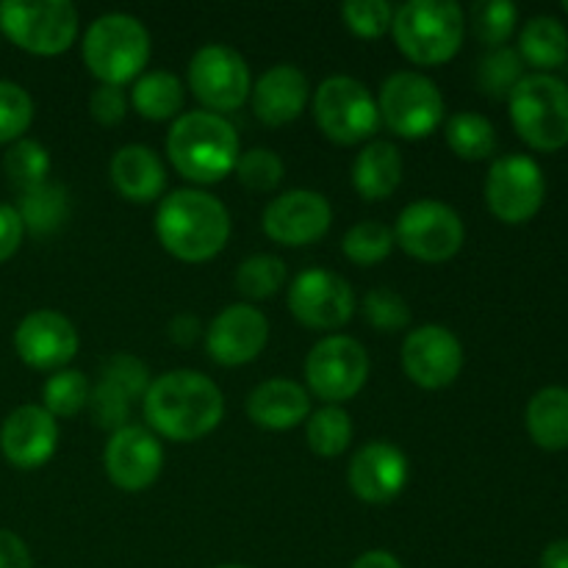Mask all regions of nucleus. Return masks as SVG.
<instances>
[{"mask_svg":"<svg viewBox=\"0 0 568 568\" xmlns=\"http://www.w3.org/2000/svg\"><path fill=\"white\" fill-rule=\"evenodd\" d=\"M222 416H225V397L203 372H166L150 381L144 394V419L150 430L170 442H197L216 430Z\"/></svg>","mask_w":568,"mask_h":568,"instance_id":"1","label":"nucleus"},{"mask_svg":"<svg viewBox=\"0 0 568 568\" xmlns=\"http://www.w3.org/2000/svg\"><path fill=\"white\" fill-rule=\"evenodd\" d=\"M155 236L178 261L203 264L225 250L231 239V214L214 194L175 189L155 211Z\"/></svg>","mask_w":568,"mask_h":568,"instance_id":"2","label":"nucleus"},{"mask_svg":"<svg viewBox=\"0 0 568 568\" xmlns=\"http://www.w3.org/2000/svg\"><path fill=\"white\" fill-rule=\"evenodd\" d=\"M166 155L186 181L220 183L236 170L242 153L231 120L214 111H189L172 122Z\"/></svg>","mask_w":568,"mask_h":568,"instance_id":"3","label":"nucleus"},{"mask_svg":"<svg viewBox=\"0 0 568 568\" xmlns=\"http://www.w3.org/2000/svg\"><path fill=\"white\" fill-rule=\"evenodd\" d=\"M394 42L422 67L447 64L464 44L466 17L453 0H408L394 11Z\"/></svg>","mask_w":568,"mask_h":568,"instance_id":"4","label":"nucleus"},{"mask_svg":"<svg viewBox=\"0 0 568 568\" xmlns=\"http://www.w3.org/2000/svg\"><path fill=\"white\" fill-rule=\"evenodd\" d=\"M83 61L100 83L122 87L150 61V33L136 17L111 11L98 17L83 33Z\"/></svg>","mask_w":568,"mask_h":568,"instance_id":"5","label":"nucleus"},{"mask_svg":"<svg viewBox=\"0 0 568 568\" xmlns=\"http://www.w3.org/2000/svg\"><path fill=\"white\" fill-rule=\"evenodd\" d=\"M510 122L516 133L541 153L568 144V83L549 72H532L508 94Z\"/></svg>","mask_w":568,"mask_h":568,"instance_id":"6","label":"nucleus"},{"mask_svg":"<svg viewBox=\"0 0 568 568\" xmlns=\"http://www.w3.org/2000/svg\"><path fill=\"white\" fill-rule=\"evenodd\" d=\"M0 31L33 55H59L78 39V11L70 0H6Z\"/></svg>","mask_w":568,"mask_h":568,"instance_id":"7","label":"nucleus"},{"mask_svg":"<svg viewBox=\"0 0 568 568\" xmlns=\"http://www.w3.org/2000/svg\"><path fill=\"white\" fill-rule=\"evenodd\" d=\"M314 116L320 131L336 144H358L375 136L381 111L369 89L349 75H333L314 94Z\"/></svg>","mask_w":568,"mask_h":568,"instance_id":"8","label":"nucleus"},{"mask_svg":"<svg viewBox=\"0 0 568 568\" xmlns=\"http://www.w3.org/2000/svg\"><path fill=\"white\" fill-rule=\"evenodd\" d=\"M466 227L458 211L442 200H416L405 205L394 225V242L416 261L444 264L464 247Z\"/></svg>","mask_w":568,"mask_h":568,"instance_id":"9","label":"nucleus"},{"mask_svg":"<svg viewBox=\"0 0 568 568\" xmlns=\"http://www.w3.org/2000/svg\"><path fill=\"white\" fill-rule=\"evenodd\" d=\"M381 120L403 139H425L442 125L444 98L422 72H394L383 81L377 98Z\"/></svg>","mask_w":568,"mask_h":568,"instance_id":"10","label":"nucleus"},{"mask_svg":"<svg viewBox=\"0 0 568 568\" xmlns=\"http://www.w3.org/2000/svg\"><path fill=\"white\" fill-rule=\"evenodd\" d=\"M369 377V355L349 336H325L305 358V383L325 405H342L364 388Z\"/></svg>","mask_w":568,"mask_h":568,"instance_id":"11","label":"nucleus"},{"mask_svg":"<svg viewBox=\"0 0 568 568\" xmlns=\"http://www.w3.org/2000/svg\"><path fill=\"white\" fill-rule=\"evenodd\" d=\"M547 181L530 155L510 153L491 164L486 178V203L505 225H521L541 211Z\"/></svg>","mask_w":568,"mask_h":568,"instance_id":"12","label":"nucleus"},{"mask_svg":"<svg viewBox=\"0 0 568 568\" xmlns=\"http://www.w3.org/2000/svg\"><path fill=\"white\" fill-rule=\"evenodd\" d=\"M189 87L194 98L214 114L236 111L250 98V67L227 44H205L189 61Z\"/></svg>","mask_w":568,"mask_h":568,"instance_id":"13","label":"nucleus"},{"mask_svg":"<svg viewBox=\"0 0 568 568\" xmlns=\"http://www.w3.org/2000/svg\"><path fill=\"white\" fill-rule=\"evenodd\" d=\"M288 311L314 331H338L355 314L353 286L327 270H305L288 288Z\"/></svg>","mask_w":568,"mask_h":568,"instance_id":"14","label":"nucleus"},{"mask_svg":"<svg viewBox=\"0 0 568 568\" xmlns=\"http://www.w3.org/2000/svg\"><path fill=\"white\" fill-rule=\"evenodd\" d=\"M264 233L283 247H305L331 231L333 209L325 194L311 189H292L264 209Z\"/></svg>","mask_w":568,"mask_h":568,"instance_id":"15","label":"nucleus"},{"mask_svg":"<svg viewBox=\"0 0 568 568\" xmlns=\"http://www.w3.org/2000/svg\"><path fill=\"white\" fill-rule=\"evenodd\" d=\"M103 466L109 480L120 491L139 494L159 480L161 466H164V449L148 427L125 425L122 430L111 433L103 453Z\"/></svg>","mask_w":568,"mask_h":568,"instance_id":"16","label":"nucleus"},{"mask_svg":"<svg viewBox=\"0 0 568 568\" xmlns=\"http://www.w3.org/2000/svg\"><path fill=\"white\" fill-rule=\"evenodd\" d=\"M403 369L416 386L444 388L464 369V347L449 327L422 325L405 338Z\"/></svg>","mask_w":568,"mask_h":568,"instance_id":"17","label":"nucleus"},{"mask_svg":"<svg viewBox=\"0 0 568 568\" xmlns=\"http://www.w3.org/2000/svg\"><path fill=\"white\" fill-rule=\"evenodd\" d=\"M410 477L408 458L392 442H369L353 455L347 483L358 499L369 505H386L405 491Z\"/></svg>","mask_w":568,"mask_h":568,"instance_id":"18","label":"nucleus"},{"mask_svg":"<svg viewBox=\"0 0 568 568\" xmlns=\"http://www.w3.org/2000/svg\"><path fill=\"white\" fill-rule=\"evenodd\" d=\"M270 338V322L255 305L233 303L214 316L205 347L222 366H244L261 355Z\"/></svg>","mask_w":568,"mask_h":568,"instance_id":"19","label":"nucleus"},{"mask_svg":"<svg viewBox=\"0 0 568 568\" xmlns=\"http://www.w3.org/2000/svg\"><path fill=\"white\" fill-rule=\"evenodd\" d=\"M78 331L59 311H33L17 325L14 347L33 369H64L78 355Z\"/></svg>","mask_w":568,"mask_h":568,"instance_id":"20","label":"nucleus"},{"mask_svg":"<svg viewBox=\"0 0 568 568\" xmlns=\"http://www.w3.org/2000/svg\"><path fill=\"white\" fill-rule=\"evenodd\" d=\"M59 447V425L39 405H20L0 427V449L14 469L31 471L48 464Z\"/></svg>","mask_w":568,"mask_h":568,"instance_id":"21","label":"nucleus"},{"mask_svg":"<svg viewBox=\"0 0 568 568\" xmlns=\"http://www.w3.org/2000/svg\"><path fill=\"white\" fill-rule=\"evenodd\" d=\"M308 78L294 64H275L255 81L250 89L253 111L264 125H286L305 111L308 103Z\"/></svg>","mask_w":568,"mask_h":568,"instance_id":"22","label":"nucleus"},{"mask_svg":"<svg viewBox=\"0 0 568 568\" xmlns=\"http://www.w3.org/2000/svg\"><path fill=\"white\" fill-rule=\"evenodd\" d=\"M308 414V392L300 383L286 381V377L264 381L247 397V416L253 419V425L264 427V430H292V427L303 425Z\"/></svg>","mask_w":568,"mask_h":568,"instance_id":"23","label":"nucleus"},{"mask_svg":"<svg viewBox=\"0 0 568 568\" xmlns=\"http://www.w3.org/2000/svg\"><path fill=\"white\" fill-rule=\"evenodd\" d=\"M111 181L131 203H153L166 189V170L159 153L144 144H125L111 159Z\"/></svg>","mask_w":568,"mask_h":568,"instance_id":"24","label":"nucleus"},{"mask_svg":"<svg viewBox=\"0 0 568 568\" xmlns=\"http://www.w3.org/2000/svg\"><path fill=\"white\" fill-rule=\"evenodd\" d=\"M403 181V153L394 142L375 139L353 161V186L364 200H386Z\"/></svg>","mask_w":568,"mask_h":568,"instance_id":"25","label":"nucleus"},{"mask_svg":"<svg viewBox=\"0 0 568 568\" xmlns=\"http://www.w3.org/2000/svg\"><path fill=\"white\" fill-rule=\"evenodd\" d=\"M527 433L547 453L568 449V388L547 386L527 405Z\"/></svg>","mask_w":568,"mask_h":568,"instance_id":"26","label":"nucleus"},{"mask_svg":"<svg viewBox=\"0 0 568 568\" xmlns=\"http://www.w3.org/2000/svg\"><path fill=\"white\" fill-rule=\"evenodd\" d=\"M519 55L527 64L541 72L566 64L568 59V31L558 17L538 14L525 22L519 33Z\"/></svg>","mask_w":568,"mask_h":568,"instance_id":"27","label":"nucleus"},{"mask_svg":"<svg viewBox=\"0 0 568 568\" xmlns=\"http://www.w3.org/2000/svg\"><path fill=\"white\" fill-rule=\"evenodd\" d=\"M131 103L144 120H172V116H181L183 109V83L181 78L172 75V72L153 70L144 72L136 81L131 92Z\"/></svg>","mask_w":568,"mask_h":568,"instance_id":"28","label":"nucleus"},{"mask_svg":"<svg viewBox=\"0 0 568 568\" xmlns=\"http://www.w3.org/2000/svg\"><path fill=\"white\" fill-rule=\"evenodd\" d=\"M17 214H20L22 225H26L31 233H37V236L55 233L67 222V214H70L67 189L50 181L28 189V192H22Z\"/></svg>","mask_w":568,"mask_h":568,"instance_id":"29","label":"nucleus"},{"mask_svg":"<svg viewBox=\"0 0 568 568\" xmlns=\"http://www.w3.org/2000/svg\"><path fill=\"white\" fill-rule=\"evenodd\" d=\"M447 144L458 159L483 161L497 150V131L491 120L475 111H460L447 122Z\"/></svg>","mask_w":568,"mask_h":568,"instance_id":"30","label":"nucleus"},{"mask_svg":"<svg viewBox=\"0 0 568 568\" xmlns=\"http://www.w3.org/2000/svg\"><path fill=\"white\" fill-rule=\"evenodd\" d=\"M305 438H308V447L316 455L336 458V455L347 453L349 442H353V419H349V414L342 405H325V408L308 416Z\"/></svg>","mask_w":568,"mask_h":568,"instance_id":"31","label":"nucleus"},{"mask_svg":"<svg viewBox=\"0 0 568 568\" xmlns=\"http://www.w3.org/2000/svg\"><path fill=\"white\" fill-rule=\"evenodd\" d=\"M521 78H525V61H521L519 50L508 48V44L488 50L477 67V83L488 98H508Z\"/></svg>","mask_w":568,"mask_h":568,"instance_id":"32","label":"nucleus"},{"mask_svg":"<svg viewBox=\"0 0 568 568\" xmlns=\"http://www.w3.org/2000/svg\"><path fill=\"white\" fill-rule=\"evenodd\" d=\"M344 255H347L353 264L358 266H372V264H381L392 255L394 250V231L383 222H372L364 220L358 225H353L347 231L342 242Z\"/></svg>","mask_w":568,"mask_h":568,"instance_id":"33","label":"nucleus"},{"mask_svg":"<svg viewBox=\"0 0 568 568\" xmlns=\"http://www.w3.org/2000/svg\"><path fill=\"white\" fill-rule=\"evenodd\" d=\"M3 170L20 192H28V189L48 181L50 153L42 144L33 142V139H20V142L11 144L9 153H6Z\"/></svg>","mask_w":568,"mask_h":568,"instance_id":"34","label":"nucleus"},{"mask_svg":"<svg viewBox=\"0 0 568 568\" xmlns=\"http://www.w3.org/2000/svg\"><path fill=\"white\" fill-rule=\"evenodd\" d=\"M283 281H286V264L277 255H250L242 261L236 272V288L247 300H266L272 294L281 292Z\"/></svg>","mask_w":568,"mask_h":568,"instance_id":"35","label":"nucleus"},{"mask_svg":"<svg viewBox=\"0 0 568 568\" xmlns=\"http://www.w3.org/2000/svg\"><path fill=\"white\" fill-rule=\"evenodd\" d=\"M89 381L75 369H59L42 388L44 410L50 416H75L89 405Z\"/></svg>","mask_w":568,"mask_h":568,"instance_id":"36","label":"nucleus"},{"mask_svg":"<svg viewBox=\"0 0 568 568\" xmlns=\"http://www.w3.org/2000/svg\"><path fill=\"white\" fill-rule=\"evenodd\" d=\"M516 22H519V9L510 0H488V3L475 6V37L480 39L488 48H503L516 31Z\"/></svg>","mask_w":568,"mask_h":568,"instance_id":"37","label":"nucleus"},{"mask_svg":"<svg viewBox=\"0 0 568 568\" xmlns=\"http://www.w3.org/2000/svg\"><path fill=\"white\" fill-rule=\"evenodd\" d=\"M33 122V100L20 83L0 81V144L20 142Z\"/></svg>","mask_w":568,"mask_h":568,"instance_id":"38","label":"nucleus"},{"mask_svg":"<svg viewBox=\"0 0 568 568\" xmlns=\"http://www.w3.org/2000/svg\"><path fill=\"white\" fill-rule=\"evenodd\" d=\"M233 172H236L239 181L247 189H253V192H270V189H275L277 183L283 181L286 166H283L281 155H277L275 150L253 148L247 150V153L239 155L236 170Z\"/></svg>","mask_w":568,"mask_h":568,"instance_id":"39","label":"nucleus"},{"mask_svg":"<svg viewBox=\"0 0 568 568\" xmlns=\"http://www.w3.org/2000/svg\"><path fill=\"white\" fill-rule=\"evenodd\" d=\"M342 20L355 37L377 39L392 31L394 9L386 0H347L342 6Z\"/></svg>","mask_w":568,"mask_h":568,"instance_id":"40","label":"nucleus"},{"mask_svg":"<svg viewBox=\"0 0 568 568\" xmlns=\"http://www.w3.org/2000/svg\"><path fill=\"white\" fill-rule=\"evenodd\" d=\"M364 316L372 327L383 333L403 331L410 325V308L392 288H372L364 297Z\"/></svg>","mask_w":568,"mask_h":568,"instance_id":"41","label":"nucleus"},{"mask_svg":"<svg viewBox=\"0 0 568 568\" xmlns=\"http://www.w3.org/2000/svg\"><path fill=\"white\" fill-rule=\"evenodd\" d=\"M100 381L120 388V392L133 403V399H144V394H148L150 372L136 355L116 353L103 364V375H100Z\"/></svg>","mask_w":568,"mask_h":568,"instance_id":"42","label":"nucleus"},{"mask_svg":"<svg viewBox=\"0 0 568 568\" xmlns=\"http://www.w3.org/2000/svg\"><path fill=\"white\" fill-rule=\"evenodd\" d=\"M89 408H92L94 425L103 427V430H122L128 425V416H131V399L114 388L111 383L100 381L94 386V392L89 394Z\"/></svg>","mask_w":568,"mask_h":568,"instance_id":"43","label":"nucleus"},{"mask_svg":"<svg viewBox=\"0 0 568 568\" xmlns=\"http://www.w3.org/2000/svg\"><path fill=\"white\" fill-rule=\"evenodd\" d=\"M89 111H92V116L100 125H120L128 111V98L122 92V87L100 83L92 92V98H89Z\"/></svg>","mask_w":568,"mask_h":568,"instance_id":"44","label":"nucleus"},{"mask_svg":"<svg viewBox=\"0 0 568 568\" xmlns=\"http://www.w3.org/2000/svg\"><path fill=\"white\" fill-rule=\"evenodd\" d=\"M22 233H26V225H22L17 209L0 203V264H3V261H9L11 255L20 250Z\"/></svg>","mask_w":568,"mask_h":568,"instance_id":"45","label":"nucleus"},{"mask_svg":"<svg viewBox=\"0 0 568 568\" xmlns=\"http://www.w3.org/2000/svg\"><path fill=\"white\" fill-rule=\"evenodd\" d=\"M31 552L17 532L0 530V568H31Z\"/></svg>","mask_w":568,"mask_h":568,"instance_id":"46","label":"nucleus"},{"mask_svg":"<svg viewBox=\"0 0 568 568\" xmlns=\"http://www.w3.org/2000/svg\"><path fill=\"white\" fill-rule=\"evenodd\" d=\"M200 336V322L194 320V316L189 314H181L175 316V320L170 322V338L175 344H181V347H189V344L197 342Z\"/></svg>","mask_w":568,"mask_h":568,"instance_id":"47","label":"nucleus"},{"mask_svg":"<svg viewBox=\"0 0 568 568\" xmlns=\"http://www.w3.org/2000/svg\"><path fill=\"white\" fill-rule=\"evenodd\" d=\"M349 568H403V564L386 549H372V552L361 555Z\"/></svg>","mask_w":568,"mask_h":568,"instance_id":"48","label":"nucleus"},{"mask_svg":"<svg viewBox=\"0 0 568 568\" xmlns=\"http://www.w3.org/2000/svg\"><path fill=\"white\" fill-rule=\"evenodd\" d=\"M541 568H568V538L549 544V547L544 549Z\"/></svg>","mask_w":568,"mask_h":568,"instance_id":"49","label":"nucleus"},{"mask_svg":"<svg viewBox=\"0 0 568 568\" xmlns=\"http://www.w3.org/2000/svg\"><path fill=\"white\" fill-rule=\"evenodd\" d=\"M216 568H247V566H236V564H225V566H216Z\"/></svg>","mask_w":568,"mask_h":568,"instance_id":"50","label":"nucleus"},{"mask_svg":"<svg viewBox=\"0 0 568 568\" xmlns=\"http://www.w3.org/2000/svg\"><path fill=\"white\" fill-rule=\"evenodd\" d=\"M564 9H566V14H568V0H566V3H564Z\"/></svg>","mask_w":568,"mask_h":568,"instance_id":"51","label":"nucleus"}]
</instances>
